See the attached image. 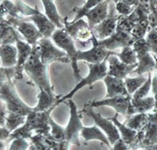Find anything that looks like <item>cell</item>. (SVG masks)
<instances>
[{"label":"cell","mask_w":157,"mask_h":150,"mask_svg":"<svg viewBox=\"0 0 157 150\" xmlns=\"http://www.w3.org/2000/svg\"><path fill=\"white\" fill-rule=\"evenodd\" d=\"M24 70L39 88V91H47L50 94H54L49 79L48 66L41 61L38 44L32 46V53L25 63Z\"/></svg>","instance_id":"6da1fadb"},{"label":"cell","mask_w":157,"mask_h":150,"mask_svg":"<svg viewBox=\"0 0 157 150\" xmlns=\"http://www.w3.org/2000/svg\"><path fill=\"white\" fill-rule=\"evenodd\" d=\"M56 108L54 105L49 109L43 112L32 111L26 117L24 126L18 128L10 135L13 138H30L32 137L31 131L35 130L36 134H42L46 137L50 135V113Z\"/></svg>","instance_id":"7a4b0ae2"},{"label":"cell","mask_w":157,"mask_h":150,"mask_svg":"<svg viewBox=\"0 0 157 150\" xmlns=\"http://www.w3.org/2000/svg\"><path fill=\"white\" fill-rule=\"evenodd\" d=\"M52 41L54 42L57 47L66 52L71 59V65L73 71L74 77L78 82L82 80V77L80 75V71L77 64V52L78 50L75 47V41L68 34V32L64 28L56 29L51 36Z\"/></svg>","instance_id":"3957f363"},{"label":"cell","mask_w":157,"mask_h":150,"mask_svg":"<svg viewBox=\"0 0 157 150\" xmlns=\"http://www.w3.org/2000/svg\"><path fill=\"white\" fill-rule=\"evenodd\" d=\"M108 62L107 59H105L101 63L99 64H91V63H86L88 68H89V73L85 78H82V80L78 83L75 88L72 89V90L70 91L68 94L61 97L59 98L55 103V106H57L58 105L66 102L68 99H71L73 95L76 93L78 90L82 89L83 87L90 86V87H92V85L95 82L98 80L104 79V78L107 75L108 73Z\"/></svg>","instance_id":"277c9868"},{"label":"cell","mask_w":157,"mask_h":150,"mask_svg":"<svg viewBox=\"0 0 157 150\" xmlns=\"http://www.w3.org/2000/svg\"><path fill=\"white\" fill-rule=\"evenodd\" d=\"M137 57V65L133 72L137 75L152 72L155 69V61L154 57L150 55L151 49L145 38L136 40L132 46Z\"/></svg>","instance_id":"5b68a950"},{"label":"cell","mask_w":157,"mask_h":150,"mask_svg":"<svg viewBox=\"0 0 157 150\" xmlns=\"http://www.w3.org/2000/svg\"><path fill=\"white\" fill-rule=\"evenodd\" d=\"M38 45L39 47L41 61L47 66L54 61L66 64L71 63V59L66 52L55 47L50 38H42L38 41Z\"/></svg>","instance_id":"8992f818"},{"label":"cell","mask_w":157,"mask_h":150,"mask_svg":"<svg viewBox=\"0 0 157 150\" xmlns=\"http://www.w3.org/2000/svg\"><path fill=\"white\" fill-rule=\"evenodd\" d=\"M132 95L128 94L126 96H116L109 98H104L101 101L88 102L91 107H101V106H110L116 111V113H121L126 120L129 119L136 112L131 103Z\"/></svg>","instance_id":"52a82bcc"},{"label":"cell","mask_w":157,"mask_h":150,"mask_svg":"<svg viewBox=\"0 0 157 150\" xmlns=\"http://www.w3.org/2000/svg\"><path fill=\"white\" fill-rule=\"evenodd\" d=\"M67 101L70 109V117L68 125L65 127V140L70 144H73L79 147V132H81V130L83 127L81 122L82 112H78L76 105L71 99H68Z\"/></svg>","instance_id":"ba28073f"},{"label":"cell","mask_w":157,"mask_h":150,"mask_svg":"<svg viewBox=\"0 0 157 150\" xmlns=\"http://www.w3.org/2000/svg\"><path fill=\"white\" fill-rule=\"evenodd\" d=\"M120 14L116 11V3L110 0L109 5V14L105 20L91 29L94 36L98 40H102L110 37L116 31L117 21Z\"/></svg>","instance_id":"9c48e42d"},{"label":"cell","mask_w":157,"mask_h":150,"mask_svg":"<svg viewBox=\"0 0 157 150\" xmlns=\"http://www.w3.org/2000/svg\"><path fill=\"white\" fill-rule=\"evenodd\" d=\"M2 98L7 104L10 113L27 116L33 111V109L24 103L18 97L14 87L10 82H8L2 88Z\"/></svg>","instance_id":"30bf717a"},{"label":"cell","mask_w":157,"mask_h":150,"mask_svg":"<svg viewBox=\"0 0 157 150\" xmlns=\"http://www.w3.org/2000/svg\"><path fill=\"white\" fill-rule=\"evenodd\" d=\"M81 112L82 113H86L90 117L93 119L95 123V125H97L99 128L103 130V132H105V134L107 135L112 146L117 140L121 138L119 130L114 124V123L110 119L104 118L101 114L94 113L93 110V108L90 106L89 102L84 105V109Z\"/></svg>","instance_id":"8fae6325"},{"label":"cell","mask_w":157,"mask_h":150,"mask_svg":"<svg viewBox=\"0 0 157 150\" xmlns=\"http://www.w3.org/2000/svg\"><path fill=\"white\" fill-rule=\"evenodd\" d=\"M91 43L93 45L92 48L87 50H78L77 52V61H85L91 64H99L107 59L109 55L114 54L119 55V53H116L112 50H108L98 44V40L94 36L91 39Z\"/></svg>","instance_id":"7c38bea8"},{"label":"cell","mask_w":157,"mask_h":150,"mask_svg":"<svg viewBox=\"0 0 157 150\" xmlns=\"http://www.w3.org/2000/svg\"><path fill=\"white\" fill-rule=\"evenodd\" d=\"M67 19V17L63 19L64 29H66L74 41L78 42L80 44L91 43L93 32L88 23L82 18L75 22H69Z\"/></svg>","instance_id":"4fadbf2b"},{"label":"cell","mask_w":157,"mask_h":150,"mask_svg":"<svg viewBox=\"0 0 157 150\" xmlns=\"http://www.w3.org/2000/svg\"><path fill=\"white\" fill-rule=\"evenodd\" d=\"M136 40L130 32L116 30L110 37L98 40V44L108 50L114 51L116 49L124 47H132Z\"/></svg>","instance_id":"5bb4252c"},{"label":"cell","mask_w":157,"mask_h":150,"mask_svg":"<svg viewBox=\"0 0 157 150\" xmlns=\"http://www.w3.org/2000/svg\"><path fill=\"white\" fill-rule=\"evenodd\" d=\"M12 22L14 24L15 27L21 32L26 42L32 46L37 45L38 41L43 38L41 32H39L33 22L21 20L18 17H14V18L12 19Z\"/></svg>","instance_id":"9a60e30c"},{"label":"cell","mask_w":157,"mask_h":150,"mask_svg":"<svg viewBox=\"0 0 157 150\" xmlns=\"http://www.w3.org/2000/svg\"><path fill=\"white\" fill-rule=\"evenodd\" d=\"M108 66L107 75H112L118 79H124L127 78L129 74L132 73L138 65L137 64H127L122 62L117 55H109L107 58Z\"/></svg>","instance_id":"2e32d148"},{"label":"cell","mask_w":157,"mask_h":150,"mask_svg":"<svg viewBox=\"0 0 157 150\" xmlns=\"http://www.w3.org/2000/svg\"><path fill=\"white\" fill-rule=\"evenodd\" d=\"M110 0H105V2L98 4V6L91 9L84 11L81 13L76 19L73 20L71 22H75L79 20L82 17H86L88 20V25L90 29H93L95 25H98L99 23L105 20L109 14V5Z\"/></svg>","instance_id":"e0dca14e"},{"label":"cell","mask_w":157,"mask_h":150,"mask_svg":"<svg viewBox=\"0 0 157 150\" xmlns=\"http://www.w3.org/2000/svg\"><path fill=\"white\" fill-rule=\"evenodd\" d=\"M16 43L17 49V60L15 66V77L17 79H23L22 71L24 70V66L30 57L32 46L21 39H17Z\"/></svg>","instance_id":"ac0fdd59"},{"label":"cell","mask_w":157,"mask_h":150,"mask_svg":"<svg viewBox=\"0 0 157 150\" xmlns=\"http://www.w3.org/2000/svg\"><path fill=\"white\" fill-rule=\"evenodd\" d=\"M104 82L105 83L107 93L105 98H113L116 96H126L129 93L125 86L124 79H118L112 75H107L104 78Z\"/></svg>","instance_id":"d6986e66"},{"label":"cell","mask_w":157,"mask_h":150,"mask_svg":"<svg viewBox=\"0 0 157 150\" xmlns=\"http://www.w3.org/2000/svg\"><path fill=\"white\" fill-rule=\"evenodd\" d=\"M29 20L36 25L43 38H51L53 33L55 32L56 25L46 16V14L40 13L39 10L36 14L29 17Z\"/></svg>","instance_id":"ffe728a7"},{"label":"cell","mask_w":157,"mask_h":150,"mask_svg":"<svg viewBox=\"0 0 157 150\" xmlns=\"http://www.w3.org/2000/svg\"><path fill=\"white\" fill-rule=\"evenodd\" d=\"M80 135L86 141H91V140H98V141H101L105 145H107L110 149L113 148L107 135L104 134L103 130L99 128L97 125L90 127H83L81 130Z\"/></svg>","instance_id":"44dd1931"},{"label":"cell","mask_w":157,"mask_h":150,"mask_svg":"<svg viewBox=\"0 0 157 150\" xmlns=\"http://www.w3.org/2000/svg\"><path fill=\"white\" fill-rule=\"evenodd\" d=\"M118 115H119V113H116L112 118L109 119L114 123V124L118 128L122 139L130 147L135 141L136 137L137 135V131L127 127L125 123H120L119 120H118Z\"/></svg>","instance_id":"7402d4cb"},{"label":"cell","mask_w":157,"mask_h":150,"mask_svg":"<svg viewBox=\"0 0 157 150\" xmlns=\"http://www.w3.org/2000/svg\"><path fill=\"white\" fill-rule=\"evenodd\" d=\"M61 96H56L54 94H50L47 91H39L38 94V104L33 110L36 112H43L52 106H54L57 101L61 98Z\"/></svg>","instance_id":"603a6c76"},{"label":"cell","mask_w":157,"mask_h":150,"mask_svg":"<svg viewBox=\"0 0 157 150\" xmlns=\"http://www.w3.org/2000/svg\"><path fill=\"white\" fill-rule=\"evenodd\" d=\"M0 56L4 67H13L17 64V49L11 45H3L0 47Z\"/></svg>","instance_id":"cb8c5ba5"},{"label":"cell","mask_w":157,"mask_h":150,"mask_svg":"<svg viewBox=\"0 0 157 150\" xmlns=\"http://www.w3.org/2000/svg\"><path fill=\"white\" fill-rule=\"evenodd\" d=\"M124 123L137 132L144 131L148 123V113H136L126 120Z\"/></svg>","instance_id":"d4e9b609"},{"label":"cell","mask_w":157,"mask_h":150,"mask_svg":"<svg viewBox=\"0 0 157 150\" xmlns=\"http://www.w3.org/2000/svg\"><path fill=\"white\" fill-rule=\"evenodd\" d=\"M44 5L45 14L51 21L57 29H63L64 28L63 19L58 14L57 8L52 0H41Z\"/></svg>","instance_id":"484cf974"},{"label":"cell","mask_w":157,"mask_h":150,"mask_svg":"<svg viewBox=\"0 0 157 150\" xmlns=\"http://www.w3.org/2000/svg\"><path fill=\"white\" fill-rule=\"evenodd\" d=\"M131 103L136 113H146L155 106V99L153 97H146L139 100L131 99Z\"/></svg>","instance_id":"4316f807"},{"label":"cell","mask_w":157,"mask_h":150,"mask_svg":"<svg viewBox=\"0 0 157 150\" xmlns=\"http://www.w3.org/2000/svg\"><path fill=\"white\" fill-rule=\"evenodd\" d=\"M147 79H148V76H145L144 74L137 75L135 78H128V77L125 78L124 83H125L126 88L128 91L129 94H134L135 91L137 90L146 82Z\"/></svg>","instance_id":"83f0119b"},{"label":"cell","mask_w":157,"mask_h":150,"mask_svg":"<svg viewBox=\"0 0 157 150\" xmlns=\"http://www.w3.org/2000/svg\"><path fill=\"white\" fill-rule=\"evenodd\" d=\"M150 30L149 22L148 19H143L135 25L134 29L130 32V34L134 36L136 40L145 38L147 33Z\"/></svg>","instance_id":"f1b7e54d"},{"label":"cell","mask_w":157,"mask_h":150,"mask_svg":"<svg viewBox=\"0 0 157 150\" xmlns=\"http://www.w3.org/2000/svg\"><path fill=\"white\" fill-rule=\"evenodd\" d=\"M118 57L122 62L127 64H137V54L132 47H123L121 52L119 53Z\"/></svg>","instance_id":"f546056e"},{"label":"cell","mask_w":157,"mask_h":150,"mask_svg":"<svg viewBox=\"0 0 157 150\" xmlns=\"http://www.w3.org/2000/svg\"><path fill=\"white\" fill-rule=\"evenodd\" d=\"M50 134L52 138L54 141H61L65 140V128L62 127L59 124H57L51 117H50Z\"/></svg>","instance_id":"4dcf8cb0"},{"label":"cell","mask_w":157,"mask_h":150,"mask_svg":"<svg viewBox=\"0 0 157 150\" xmlns=\"http://www.w3.org/2000/svg\"><path fill=\"white\" fill-rule=\"evenodd\" d=\"M152 74L151 72L148 73V79L142 86L135 91V93L132 95V99L134 100H139V99L146 98L149 93L150 89L152 88Z\"/></svg>","instance_id":"1f68e13d"},{"label":"cell","mask_w":157,"mask_h":150,"mask_svg":"<svg viewBox=\"0 0 157 150\" xmlns=\"http://www.w3.org/2000/svg\"><path fill=\"white\" fill-rule=\"evenodd\" d=\"M32 144L36 146L37 150H52L47 141V138L43 134H36V135L31 137Z\"/></svg>","instance_id":"d6a6232c"},{"label":"cell","mask_w":157,"mask_h":150,"mask_svg":"<svg viewBox=\"0 0 157 150\" xmlns=\"http://www.w3.org/2000/svg\"><path fill=\"white\" fill-rule=\"evenodd\" d=\"M26 117L27 116H21V115L15 114V113H10V116L7 119L8 130L10 131V130H14L21 124H24L26 120Z\"/></svg>","instance_id":"836d02e7"},{"label":"cell","mask_w":157,"mask_h":150,"mask_svg":"<svg viewBox=\"0 0 157 150\" xmlns=\"http://www.w3.org/2000/svg\"><path fill=\"white\" fill-rule=\"evenodd\" d=\"M145 40L149 45L151 52L157 55V30L155 28L151 29L145 36Z\"/></svg>","instance_id":"e575fe53"},{"label":"cell","mask_w":157,"mask_h":150,"mask_svg":"<svg viewBox=\"0 0 157 150\" xmlns=\"http://www.w3.org/2000/svg\"><path fill=\"white\" fill-rule=\"evenodd\" d=\"M105 0H87L86 4H85L82 7H75L73 9V10H72L75 13V18H74V20L76 19L82 12L87 10L91 9V8L94 7V6H98V4L101 3V2H105Z\"/></svg>","instance_id":"d590c367"},{"label":"cell","mask_w":157,"mask_h":150,"mask_svg":"<svg viewBox=\"0 0 157 150\" xmlns=\"http://www.w3.org/2000/svg\"><path fill=\"white\" fill-rule=\"evenodd\" d=\"M16 6L20 13H21L22 15H25V16H32V15L36 14V13L39 11V8H38L37 6L35 9H32V8L28 6L27 5H25L21 0H17Z\"/></svg>","instance_id":"8d00e7d4"},{"label":"cell","mask_w":157,"mask_h":150,"mask_svg":"<svg viewBox=\"0 0 157 150\" xmlns=\"http://www.w3.org/2000/svg\"><path fill=\"white\" fill-rule=\"evenodd\" d=\"M116 11L120 15H129L136 9V8L134 9V8L130 6L121 0H120L117 3H116Z\"/></svg>","instance_id":"74e56055"},{"label":"cell","mask_w":157,"mask_h":150,"mask_svg":"<svg viewBox=\"0 0 157 150\" xmlns=\"http://www.w3.org/2000/svg\"><path fill=\"white\" fill-rule=\"evenodd\" d=\"M29 146V142L24 138H15L9 150H27Z\"/></svg>","instance_id":"f35d334b"},{"label":"cell","mask_w":157,"mask_h":150,"mask_svg":"<svg viewBox=\"0 0 157 150\" xmlns=\"http://www.w3.org/2000/svg\"><path fill=\"white\" fill-rule=\"evenodd\" d=\"M111 150H130V148L122 138H120L113 144Z\"/></svg>","instance_id":"ab89813d"},{"label":"cell","mask_w":157,"mask_h":150,"mask_svg":"<svg viewBox=\"0 0 157 150\" xmlns=\"http://www.w3.org/2000/svg\"><path fill=\"white\" fill-rule=\"evenodd\" d=\"M152 90L155 99V106L153 108V113H157V74L154 75L152 79Z\"/></svg>","instance_id":"60d3db41"},{"label":"cell","mask_w":157,"mask_h":150,"mask_svg":"<svg viewBox=\"0 0 157 150\" xmlns=\"http://www.w3.org/2000/svg\"><path fill=\"white\" fill-rule=\"evenodd\" d=\"M148 20L149 22L150 29L153 28H157V14L154 13H151L148 14Z\"/></svg>","instance_id":"b9f144b4"},{"label":"cell","mask_w":157,"mask_h":150,"mask_svg":"<svg viewBox=\"0 0 157 150\" xmlns=\"http://www.w3.org/2000/svg\"><path fill=\"white\" fill-rule=\"evenodd\" d=\"M121 1L124 2L127 5H129L131 7L134 8V9L137 7L138 3H139V0H121Z\"/></svg>","instance_id":"7bdbcfd3"},{"label":"cell","mask_w":157,"mask_h":150,"mask_svg":"<svg viewBox=\"0 0 157 150\" xmlns=\"http://www.w3.org/2000/svg\"><path fill=\"white\" fill-rule=\"evenodd\" d=\"M29 150H37V148H36V146L32 144V145H30V146H29Z\"/></svg>","instance_id":"ee69618b"},{"label":"cell","mask_w":157,"mask_h":150,"mask_svg":"<svg viewBox=\"0 0 157 150\" xmlns=\"http://www.w3.org/2000/svg\"><path fill=\"white\" fill-rule=\"evenodd\" d=\"M153 57H154V59H155V69H156V71H157V55L156 54H155Z\"/></svg>","instance_id":"f6af8a7d"},{"label":"cell","mask_w":157,"mask_h":150,"mask_svg":"<svg viewBox=\"0 0 157 150\" xmlns=\"http://www.w3.org/2000/svg\"><path fill=\"white\" fill-rule=\"evenodd\" d=\"M112 1H113V2H114L115 3H117V2H119V1H120V0H112Z\"/></svg>","instance_id":"bcb514c9"},{"label":"cell","mask_w":157,"mask_h":150,"mask_svg":"<svg viewBox=\"0 0 157 150\" xmlns=\"http://www.w3.org/2000/svg\"><path fill=\"white\" fill-rule=\"evenodd\" d=\"M141 150H145V148H141Z\"/></svg>","instance_id":"7dc6e473"},{"label":"cell","mask_w":157,"mask_h":150,"mask_svg":"<svg viewBox=\"0 0 157 150\" xmlns=\"http://www.w3.org/2000/svg\"><path fill=\"white\" fill-rule=\"evenodd\" d=\"M155 29H156V30H157V28H155Z\"/></svg>","instance_id":"c3c4849f"}]
</instances>
